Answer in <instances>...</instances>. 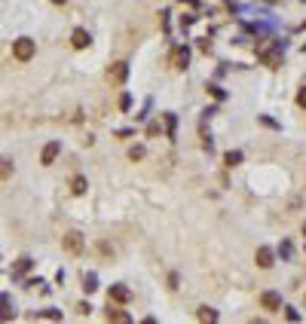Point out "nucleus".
<instances>
[{"label":"nucleus","instance_id":"10","mask_svg":"<svg viewBox=\"0 0 306 324\" xmlns=\"http://www.w3.org/2000/svg\"><path fill=\"white\" fill-rule=\"evenodd\" d=\"M9 318H15V309H9V297L3 294L0 297V321H9Z\"/></svg>","mask_w":306,"mask_h":324},{"label":"nucleus","instance_id":"6","mask_svg":"<svg viewBox=\"0 0 306 324\" xmlns=\"http://www.w3.org/2000/svg\"><path fill=\"white\" fill-rule=\"evenodd\" d=\"M104 318H107V321H116V324H129V321H132V315H129V312H123V309H113V306H107Z\"/></svg>","mask_w":306,"mask_h":324},{"label":"nucleus","instance_id":"20","mask_svg":"<svg viewBox=\"0 0 306 324\" xmlns=\"http://www.w3.org/2000/svg\"><path fill=\"white\" fill-rule=\"evenodd\" d=\"M297 104H300V107H306V86L297 92Z\"/></svg>","mask_w":306,"mask_h":324},{"label":"nucleus","instance_id":"8","mask_svg":"<svg viewBox=\"0 0 306 324\" xmlns=\"http://www.w3.org/2000/svg\"><path fill=\"white\" fill-rule=\"evenodd\" d=\"M110 300H116V303H129V300H132V291H129L126 285H113V288H110Z\"/></svg>","mask_w":306,"mask_h":324},{"label":"nucleus","instance_id":"17","mask_svg":"<svg viewBox=\"0 0 306 324\" xmlns=\"http://www.w3.org/2000/svg\"><path fill=\"white\" fill-rule=\"evenodd\" d=\"M9 171H12V162L9 159H0V178H9Z\"/></svg>","mask_w":306,"mask_h":324},{"label":"nucleus","instance_id":"5","mask_svg":"<svg viewBox=\"0 0 306 324\" xmlns=\"http://www.w3.org/2000/svg\"><path fill=\"white\" fill-rule=\"evenodd\" d=\"M70 43H74V49H86V46L92 43V37H89V31H83V28H77V31L70 34Z\"/></svg>","mask_w":306,"mask_h":324},{"label":"nucleus","instance_id":"14","mask_svg":"<svg viewBox=\"0 0 306 324\" xmlns=\"http://www.w3.org/2000/svg\"><path fill=\"white\" fill-rule=\"evenodd\" d=\"M28 269H31V260H28V257H21V260L12 266V276H25Z\"/></svg>","mask_w":306,"mask_h":324},{"label":"nucleus","instance_id":"16","mask_svg":"<svg viewBox=\"0 0 306 324\" xmlns=\"http://www.w3.org/2000/svg\"><path fill=\"white\" fill-rule=\"evenodd\" d=\"M224 162H227V165H239V162H242V153H239V150H230V153L224 156Z\"/></svg>","mask_w":306,"mask_h":324},{"label":"nucleus","instance_id":"7","mask_svg":"<svg viewBox=\"0 0 306 324\" xmlns=\"http://www.w3.org/2000/svg\"><path fill=\"white\" fill-rule=\"evenodd\" d=\"M126 77H129V64H126V61H116V64L110 67V80H113V83H126Z\"/></svg>","mask_w":306,"mask_h":324},{"label":"nucleus","instance_id":"22","mask_svg":"<svg viewBox=\"0 0 306 324\" xmlns=\"http://www.w3.org/2000/svg\"><path fill=\"white\" fill-rule=\"evenodd\" d=\"M52 3H67V0H52Z\"/></svg>","mask_w":306,"mask_h":324},{"label":"nucleus","instance_id":"21","mask_svg":"<svg viewBox=\"0 0 306 324\" xmlns=\"http://www.w3.org/2000/svg\"><path fill=\"white\" fill-rule=\"evenodd\" d=\"M89 309H92L89 303H80V306H77V312H80V315H89Z\"/></svg>","mask_w":306,"mask_h":324},{"label":"nucleus","instance_id":"13","mask_svg":"<svg viewBox=\"0 0 306 324\" xmlns=\"http://www.w3.org/2000/svg\"><path fill=\"white\" fill-rule=\"evenodd\" d=\"M196 318H199V321H218V312L208 309V306H202V309L196 312Z\"/></svg>","mask_w":306,"mask_h":324},{"label":"nucleus","instance_id":"11","mask_svg":"<svg viewBox=\"0 0 306 324\" xmlns=\"http://www.w3.org/2000/svg\"><path fill=\"white\" fill-rule=\"evenodd\" d=\"M86 187H89V184H86V178H83V175H77V178L70 181V193H74V196H83V193H86Z\"/></svg>","mask_w":306,"mask_h":324},{"label":"nucleus","instance_id":"4","mask_svg":"<svg viewBox=\"0 0 306 324\" xmlns=\"http://www.w3.org/2000/svg\"><path fill=\"white\" fill-rule=\"evenodd\" d=\"M261 303H264V309L276 312V309H282V294H276V291H267V294L261 297Z\"/></svg>","mask_w":306,"mask_h":324},{"label":"nucleus","instance_id":"19","mask_svg":"<svg viewBox=\"0 0 306 324\" xmlns=\"http://www.w3.org/2000/svg\"><path fill=\"white\" fill-rule=\"evenodd\" d=\"M83 288H86V291H95V288H98V285H95V276H86V285H83Z\"/></svg>","mask_w":306,"mask_h":324},{"label":"nucleus","instance_id":"23","mask_svg":"<svg viewBox=\"0 0 306 324\" xmlns=\"http://www.w3.org/2000/svg\"><path fill=\"white\" fill-rule=\"evenodd\" d=\"M303 236H306V223H303Z\"/></svg>","mask_w":306,"mask_h":324},{"label":"nucleus","instance_id":"3","mask_svg":"<svg viewBox=\"0 0 306 324\" xmlns=\"http://www.w3.org/2000/svg\"><path fill=\"white\" fill-rule=\"evenodd\" d=\"M58 153H61V144H58V141H52V144H46V147H43L40 162H43V165H52V162L58 159Z\"/></svg>","mask_w":306,"mask_h":324},{"label":"nucleus","instance_id":"12","mask_svg":"<svg viewBox=\"0 0 306 324\" xmlns=\"http://www.w3.org/2000/svg\"><path fill=\"white\" fill-rule=\"evenodd\" d=\"M187 61H190V52L181 46V49H175V67H187Z\"/></svg>","mask_w":306,"mask_h":324},{"label":"nucleus","instance_id":"1","mask_svg":"<svg viewBox=\"0 0 306 324\" xmlns=\"http://www.w3.org/2000/svg\"><path fill=\"white\" fill-rule=\"evenodd\" d=\"M34 52H37V43H34L31 37H18V40L12 43V55H15L18 61H31Z\"/></svg>","mask_w":306,"mask_h":324},{"label":"nucleus","instance_id":"15","mask_svg":"<svg viewBox=\"0 0 306 324\" xmlns=\"http://www.w3.org/2000/svg\"><path fill=\"white\" fill-rule=\"evenodd\" d=\"M264 61H267L270 67H279V61H282V52H267V55H264Z\"/></svg>","mask_w":306,"mask_h":324},{"label":"nucleus","instance_id":"24","mask_svg":"<svg viewBox=\"0 0 306 324\" xmlns=\"http://www.w3.org/2000/svg\"><path fill=\"white\" fill-rule=\"evenodd\" d=\"M303 306H306V294H303Z\"/></svg>","mask_w":306,"mask_h":324},{"label":"nucleus","instance_id":"18","mask_svg":"<svg viewBox=\"0 0 306 324\" xmlns=\"http://www.w3.org/2000/svg\"><path fill=\"white\" fill-rule=\"evenodd\" d=\"M129 159H132V162H135V159H144V147H132V150H129Z\"/></svg>","mask_w":306,"mask_h":324},{"label":"nucleus","instance_id":"9","mask_svg":"<svg viewBox=\"0 0 306 324\" xmlns=\"http://www.w3.org/2000/svg\"><path fill=\"white\" fill-rule=\"evenodd\" d=\"M257 266L261 269H270L273 266V251L270 248H257Z\"/></svg>","mask_w":306,"mask_h":324},{"label":"nucleus","instance_id":"2","mask_svg":"<svg viewBox=\"0 0 306 324\" xmlns=\"http://www.w3.org/2000/svg\"><path fill=\"white\" fill-rule=\"evenodd\" d=\"M64 251H67V254H74V257H80V254L86 251V239H83V233L70 230V233L64 236Z\"/></svg>","mask_w":306,"mask_h":324}]
</instances>
